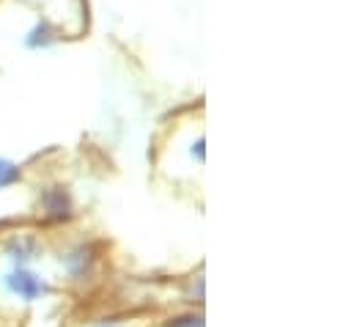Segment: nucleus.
Here are the masks:
<instances>
[{
	"instance_id": "f03ea898",
	"label": "nucleus",
	"mask_w": 354,
	"mask_h": 327,
	"mask_svg": "<svg viewBox=\"0 0 354 327\" xmlns=\"http://www.w3.org/2000/svg\"><path fill=\"white\" fill-rule=\"evenodd\" d=\"M44 209L50 218H69L72 215V198L66 190L61 187H53L44 193Z\"/></svg>"
},
{
	"instance_id": "39448f33",
	"label": "nucleus",
	"mask_w": 354,
	"mask_h": 327,
	"mask_svg": "<svg viewBox=\"0 0 354 327\" xmlns=\"http://www.w3.org/2000/svg\"><path fill=\"white\" fill-rule=\"evenodd\" d=\"M171 327H203V319L201 317H184V319L171 322Z\"/></svg>"
},
{
	"instance_id": "423d86ee",
	"label": "nucleus",
	"mask_w": 354,
	"mask_h": 327,
	"mask_svg": "<svg viewBox=\"0 0 354 327\" xmlns=\"http://www.w3.org/2000/svg\"><path fill=\"white\" fill-rule=\"evenodd\" d=\"M99 327H115V325H99Z\"/></svg>"
},
{
	"instance_id": "7ed1b4c3",
	"label": "nucleus",
	"mask_w": 354,
	"mask_h": 327,
	"mask_svg": "<svg viewBox=\"0 0 354 327\" xmlns=\"http://www.w3.org/2000/svg\"><path fill=\"white\" fill-rule=\"evenodd\" d=\"M66 264H69V272L75 278H80V275H86V267L91 264V253L88 250H77V253H72L66 258Z\"/></svg>"
},
{
	"instance_id": "f257e3e1",
	"label": "nucleus",
	"mask_w": 354,
	"mask_h": 327,
	"mask_svg": "<svg viewBox=\"0 0 354 327\" xmlns=\"http://www.w3.org/2000/svg\"><path fill=\"white\" fill-rule=\"evenodd\" d=\"M6 286H8L11 294H17V297L25 300V303H33V300L50 294V286H47L39 275H33V272H28V269H22V267L14 269V272L6 278Z\"/></svg>"
},
{
	"instance_id": "20e7f679",
	"label": "nucleus",
	"mask_w": 354,
	"mask_h": 327,
	"mask_svg": "<svg viewBox=\"0 0 354 327\" xmlns=\"http://www.w3.org/2000/svg\"><path fill=\"white\" fill-rule=\"evenodd\" d=\"M17 182H19V168L14 163H8V160H0V190L11 187Z\"/></svg>"
}]
</instances>
